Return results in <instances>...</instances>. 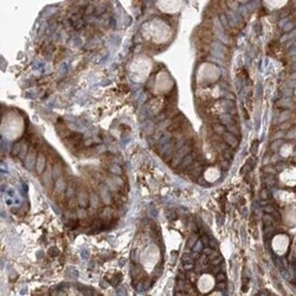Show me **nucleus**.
Returning <instances> with one entry per match:
<instances>
[{"label":"nucleus","instance_id":"obj_8","mask_svg":"<svg viewBox=\"0 0 296 296\" xmlns=\"http://www.w3.org/2000/svg\"><path fill=\"white\" fill-rule=\"evenodd\" d=\"M217 281H218V282H224V281H226V276H225L224 272H219L218 275H217Z\"/></svg>","mask_w":296,"mask_h":296},{"label":"nucleus","instance_id":"obj_5","mask_svg":"<svg viewBox=\"0 0 296 296\" xmlns=\"http://www.w3.org/2000/svg\"><path fill=\"white\" fill-rule=\"evenodd\" d=\"M212 129H213V131L217 133L218 135H223V134L225 133V130H226V128H225L223 124H220V123H213Z\"/></svg>","mask_w":296,"mask_h":296},{"label":"nucleus","instance_id":"obj_3","mask_svg":"<svg viewBox=\"0 0 296 296\" xmlns=\"http://www.w3.org/2000/svg\"><path fill=\"white\" fill-rule=\"evenodd\" d=\"M78 204H79L82 207L88 206V204H89L88 194L85 193V191H81V192L78 193Z\"/></svg>","mask_w":296,"mask_h":296},{"label":"nucleus","instance_id":"obj_4","mask_svg":"<svg viewBox=\"0 0 296 296\" xmlns=\"http://www.w3.org/2000/svg\"><path fill=\"white\" fill-rule=\"evenodd\" d=\"M36 167H37V172H38L39 174H41L43 171H44V168H45V156H44L43 154H41V155L38 156Z\"/></svg>","mask_w":296,"mask_h":296},{"label":"nucleus","instance_id":"obj_1","mask_svg":"<svg viewBox=\"0 0 296 296\" xmlns=\"http://www.w3.org/2000/svg\"><path fill=\"white\" fill-rule=\"evenodd\" d=\"M223 139H224V141L232 148L238 146V140H237V137L233 135V134H231V133H226V131H225L224 134H223Z\"/></svg>","mask_w":296,"mask_h":296},{"label":"nucleus","instance_id":"obj_7","mask_svg":"<svg viewBox=\"0 0 296 296\" xmlns=\"http://www.w3.org/2000/svg\"><path fill=\"white\" fill-rule=\"evenodd\" d=\"M20 147H21V143L20 142H17L14 146H13V149H12V154L13 155H17L19 152H20Z\"/></svg>","mask_w":296,"mask_h":296},{"label":"nucleus","instance_id":"obj_2","mask_svg":"<svg viewBox=\"0 0 296 296\" xmlns=\"http://www.w3.org/2000/svg\"><path fill=\"white\" fill-rule=\"evenodd\" d=\"M52 171L49 168V169H46V172L43 174V184H44V186L46 187V189H51V186L49 185V183L51 184V179H52Z\"/></svg>","mask_w":296,"mask_h":296},{"label":"nucleus","instance_id":"obj_6","mask_svg":"<svg viewBox=\"0 0 296 296\" xmlns=\"http://www.w3.org/2000/svg\"><path fill=\"white\" fill-rule=\"evenodd\" d=\"M52 175H53V178H55V179H57V178H59L60 175H62V169H60V167H59L58 164H56V165L53 166Z\"/></svg>","mask_w":296,"mask_h":296},{"label":"nucleus","instance_id":"obj_9","mask_svg":"<svg viewBox=\"0 0 296 296\" xmlns=\"http://www.w3.org/2000/svg\"><path fill=\"white\" fill-rule=\"evenodd\" d=\"M200 246H203V243H201V242H198V244L195 245L194 250H195V251H199V250H200Z\"/></svg>","mask_w":296,"mask_h":296}]
</instances>
